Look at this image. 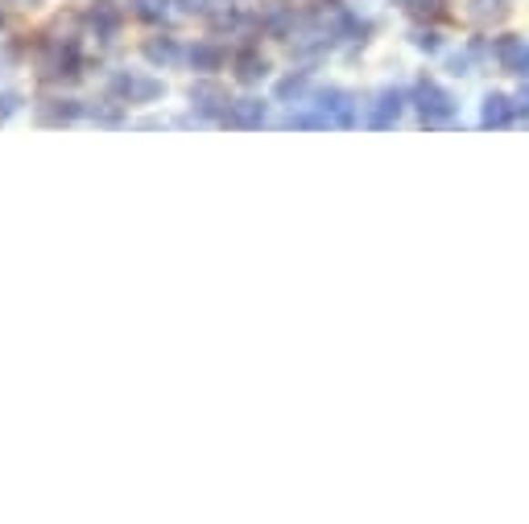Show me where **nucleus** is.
<instances>
[{
	"label": "nucleus",
	"mask_w": 529,
	"mask_h": 524,
	"mask_svg": "<svg viewBox=\"0 0 529 524\" xmlns=\"http://www.w3.org/2000/svg\"><path fill=\"white\" fill-rule=\"evenodd\" d=\"M190 66L195 71H216V66H224V50L219 45H195L190 50Z\"/></svg>",
	"instance_id": "9b49d317"
},
{
	"label": "nucleus",
	"mask_w": 529,
	"mask_h": 524,
	"mask_svg": "<svg viewBox=\"0 0 529 524\" xmlns=\"http://www.w3.org/2000/svg\"><path fill=\"white\" fill-rule=\"evenodd\" d=\"M397 5H402L405 13H410V17H439L443 13V5H447V0H397Z\"/></svg>",
	"instance_id": "4468645a"
},
{
	"label": "nucleus",
	"mask_w": 529,
	"mask_h": 524,
	"mask_svg": "<svg viewBox=\"0 0 529 524\" xmlns=\"http://www.w3.org/2000/svg\"><path fill=\"white\" fill-rule=\"evenodd\" d=\"M493 58H496V66H501V71L529 79V42H525V37H513V34L501 37V42L493 45Z\"/></svg>",
	"instance_id": "f03ea898"
},
{
	"label": "nucleus",
	"mask_w": 529,
	"mask_h": 524,
	"mask_svg": "<svg viewBox=\"0 0 529 524\" xmlns=\"http://www.w3.org/2000/svg\"><path fill=\"white\" fill-rule=\"evenodd\" d=\"M265 75H270V63H265L260 54H252V50L236 54V79L240 83H260Z\"/></svg>",
	"instance_id": "1a4fd4ad"
},
{
	"label": "nucleus",
	"mask_w": 529,
	"mask_h": 524,
	"mask_svg": "<svg viewBox=\"0 0 529 524\" xmlns=\"http://www.w3.org/2000/svg\"><path fill=\"white\" fill-rule=\"evenodd\" d=\"M224 120L232 128H260L265 125V104H260V99H232Z\"/></svg>",
	"instance_id": "0eeeda50"
},
{
	"label": "nucleus",
	"mask_w": 529,
	"mask_h": 524,
	"mask_svg": "<svg viewBox=\"0 0 529 524\" xmlns=\"http://www.w3.org/2000/svg\"><path fill=\"white\" fill-rule=\"evenodd\" d=\"M306 96V75H290L278 83V99H302Z\"/></svg>",
	"instance_id": "2eb2a0df"
},
{
	"label": "nucleus",
	"mask_w": 529,
	"mask_h": 524,
	"mask_svg": "<svg viewBox=\"0 0 529 524\" xmlns=\"http://www.w3.org/2000/svg\"><path fill=\"white\" fill-rule=\"evenodd\" d=\"M112 91H117L120 99H128V104H149V99L162 96V83L141 79V75H117V79H112Z\"/></svg>",
	"instance_id": "39448f33"
},
{
	"label": "nucleus",
	"mask_w": 529,
	"mask_h": 524,
	"mask_svg": "<svg viewBox=\"0 0 529 524\" xmlns=\"http://www.w3.org/2000/svg\"><path fill=\"white\" fill-rule=\"evenodd\" d=\"M405 107V96L397 87H385L372 104H368V125L372 128H393L397 125V116H402Z\"/></svg>",
	"instance_id": "20e7f679"
},
{
	"label": "nucleus",
	"mask_w": 529,
	"mask_h": 524,
	"mask_svg": "<svg viewBox=\"0 0 529 524\" xmlns=\"http://www.w3.org/2000/svg\"><path fill=\"white\" fill-rule=\"evenodd\" d=\"M513 116H517V104H513L504 91H488L484 107H480V125L484 128H509Z\"/></svg>",
	"instance_id": "423d86ee"
},
{
	"label": "nucleus",
	"mask_w": 529,
	"mask_h": 524,
	"mask_svg": "<svg viewBox=\"0 0 529 524\" xmlns=\"http://www.w3.org/2000/svg\"><path fill=\"white\" fill-rule=\"evenodd\" d=\"M314 107H319V112H323V120H327V125H335V128H351V125H356V104H351L348 91H323Z\"/></svg>",
	"instance_id": "7ed1b4c3"
},
{
	"label": "nucleus",
	"mask_w": 529,
	"mask_h": 524,
	"mask_svg": "<svg viewBox=\"0 0 529 524\" xmlns=\"http://www.w3.org/2000/svg\"><path fill=\"white\" fill-rule=\"evenodd\" d=\"M145 58L149 63H174L178 58V45L170 37H153V42H145Z\"/></svg>",
	"instance_id": "f8f14e48"
},
{
	"label": "nucleus",
	"mask_w": 529,
	"mask_h": 524,
	"mask_svg": "<svg viewBox=\"0 0 529 524\" xmlns=\"http://www.w3.org/2000/svg\"><path fill=\"white\" fill-rule=\"evenodd\" d=\"M467 13H472V21H480V25H496V21H504L509 5H504V0H467Z\"/></svg>",
	"instance_id": "9d476101"
},
{
	"label": "nucleus",
	"mask_w": 529,
	"mask_h": 524,
	"mask_svg": "<svg viewBox=\"0 0 529 524\" xmlns=\"http://www.w3.org/2000/svg\"><path fill=\"white\" fill-rule=\"evenodd\" d=\"M413 107H418V116H422V125H431V128H439V125H451L455 120V99L447 96V91L439 87V83H431V79H422L418 87H413Z\"/></svg>",
	"instance_id": "f257e3e1"
},
{
	"label": "nucleus",
	"mask_w": 529,
	"mask_h": 524,
	"mask_svg": "<svg viewBox=\"0 0 529 524\" xmlns=\"http://www.w3.org/2000/svg\"><path fill=\"white\" fill-rule=\"evenodd\" d=\"M513 104H517V112H521V116H529V87H521Z\"/></svg>",
	"instance_id": "a211bd4d"
},
{
	"label": "nucleus",
	"mask_w": 529,
	"mask_h": 524,
	"mask_svg": "<svg viewBox=\"0 0 529 524\" xmlns=\"http://www.w3.org/2000/svg\"><path fill=\"white\" fill-rule=\"evenodd\" d=\"M190 104L203 116H228V104H232V99H228L224 87H216V83H198V87L190 91Z\"/></svg>",
	"instance_id": "6e6552de"
},
{
	"label": "nucleus",
	"mask_w": 529,
	"mask_h": 524,
	"mask_svg": "<svg viewBox=\"0 0 529 524\" xmlns=\"http://www.w3.org/2000/svg\"><path fill=\"white\" fill-rule=\"evenodd\" d=\"M187 9H211V0H182Z\"/></svg>",
	"instance_id": "6ab92c4d"
},
{
	"label": "nucleus",
	"mask_w": 529,
	"mask_h": 524,
	"mask_svg": "<svg viewBox=\"0 0 529 524\" xmlns=\"http://www.w3.org/2000/svg\"><path fill=\"white\" fill-rule=\"evenodd\" d=\"M413 45H418V50H426V54H434V50H439V34H431V29H418V34H413Z\"/></svg>",
	"instance_id": "dca6fc26"
},
{
	"label": "nucleus",
	"mask_w": 529,
	"mask_h": 524,
	"mask_svg": "<svg viewBox=\"0 0 529 524\" xmlns=\"http://www.w3.org/2000/svg\"><path fill=\"white\" fill-rule=\"evenodd\" d=\"M117 21H120V13L112 9V0H96V9H91V25L104 29V34H112V29H117Z\"/></svg>",
	"instance_id": "ddd939ff"
},
{
	"label": "nucleus",
	"mask_w": 529,
	"mask_h": 524,
	"mask_svg": "<svg viewBox=\"0 0 529 524\" xmlns=\"http://www.w3.org/2000/svg\"><path fill=\"white\" fill-rule=\"evenodd\" d=\"M137 9H141V17H162L166 0H137Z\"/></svg>",
	"instance_id": "f3484780"
}]
</instances>
